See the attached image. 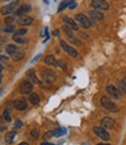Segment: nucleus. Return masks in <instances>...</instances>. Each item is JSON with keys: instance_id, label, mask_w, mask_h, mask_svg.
Here are the masks:
<instances>
[{"instance_id": "32", "label": "nucleus", "mask_w": 126, "mask_h": 145, "mask_svg": "<svg viewBox=\"0 0 126 145\" xmlns=\"http://www.w3.org/2000/svg\"><path fill=\"white\" fill-rule=\"evenodd\" d=\"M13 21H14V18L12 16V18H6L5 19V22L7 23V25H11V23H13Z\"/></svg>"}, {"instance_id": "4", "label": "nucleus", "mask_w": 126, "mask_h": 145, "mask_svg": "<svg viewBox=\"0 0 126 145\" xmlns=\"http://www.w3.org/2000/svg\"><path fill=\"white\" fill-rule=\"evenodd\" d=\"M18 6H19V1H18V0H15V1H12V3H9L8 5L4 6L0 12H1V14L7 15V14L13 13V12H14V10L18 8Z\"/></svg>"}, {"instance_id": "25", "label": "nucleus", "mask_w": 126, "mask_h": 145, "mask_svg": "<svg viewBox=\"0 0 126 145\" xmlns=\"http://www.w3.org/2000/svg\"><path fill=\"white\" fill-rule=\"evenodd\" d=\"M119 87H120V89H121L124 93H126V78H124V79L120 80V82H119Z\"/></svg>"}, {"instance_id": "29", "label": "nucleus", "mask_w": 126, "mask_h": 145, "mask_svg": "<svg viewBox=\"0 0 126 145\" xmlns=\"http://www.w3.org/2000/svg\"><path fill=\"white\" fill-rule=\"evenodd\" d=\"M27 33V29L26 28H21V29H19L14 35H17V36H22V35H25Z\"/></svg>"}, {"instance_id": "17", "label": "nucleus", "mask_w": 126, "mask_h": 145, "mask_svg": "<svg viewBox=\"0 0 126 145\" xmlns=\"http://www.w3.org/2000/svg\"><path fill=\"white\" fill-rule=\"evenodd\" d=\"M11 57H12V59H13V60H15V62H19V60H21V59L25 57V52H23L21 49H19V48H18V50H17L13 55H12Z\"/></svg>"}, {"instance_id": "11", "label": "nucleus", "mask_w": 126, "mask_h": 145, "mask_svg": "<svg viewBox=\"0 0 126 145\" xmlns=\"http://www.w3.org/2000/svg\"><path fill=\"white\" fill-rule=\"evenodd\" d=\"M13 106H14L15 109H18V110H25L28 105H27V101L25 100L23 98H20V99H17L13 102Z\"/></svg>"}, {"instance_id": "8", "label": "nucleus", "mask_w": 126, "mask_h": 145, "mask_svg": "<svg viewBox=\"0 0 126 145\" xmlns=\"http://www.w3.org/2000/svg\"><path fill=\"white\" fill-rule=\"evenodd\" d=\"M31 10H32V6H31V5L23 4V5H21L20 7H18V8L15 9V14H17L18 16H22V15H25V14L29 13Z\"/></svg>"}, {"instance_id": "31", "label": "nucleus", "mask_w": 126, "mask_h": 145, "mask_svg": "<svg viewBox=\"0 0 126 145\" xmlns=\"http://www.w3.org/2000/svg\"><path fill=\"white\" fill-rule=\"evenodd\" d=\"M3 30H4V31H7V33H13V31H14V27H13V26H8V27L4 28Z\"/></svg>"}, {"instance_id": "27", "label": "nucleus", "mask_w": 126, "mask_h": 145, "mask_svg": "<svg viewBox=\"0 0 126 145\" xmlns=\"http://www.w3.org/2000/svg\"><path fill=\"white\" fill-rule=\"evenodd\" d=\"M13 40H14V42H17V43H26V42H27V40H25V39L20 37V36H17V35L13 36Z\"/></svg>"}, {"instance_id": "40", "label": "nucleus", "mask_w": 126, "mask_h": 145, "mask_svg": "<svg viewBox=\"0 0 126 145\" xmlns=\"http://www.w3.org/2000/svg\"><path fill=\"white\" fill-rule=\"evenodd\" d=\"M5 1H7V0H5Z\"/></svg>"}, {"instance_id": "35", "label": "nucleus", "mask_w": 126, "mask_h": 145, "mask_svg": "<svg viewBox=\"0 0 126 145\" xmlns=\"http://www.w3.org/2000/svg\"><path fill=\"white\" fill-rule=\"evenodd\" d=\"M97 145H111V144H109V143H99Z\"/></svg>"}, {"instance_id": "19", "label": "nucleus", "mask_w": 126, "mask_h": 145, "mask_svg": "<svg viewBox=\"0 0 126 145\" xmlns=\"http://www.w3.org/2000/svg\"><path fill=\"white\" fill-rule=\"evenodd\" d=\"M15 136H17V132H15V131H8L7 134H6V136H5V140H6V143H7V144L13 143Z\"/></svg>"}, {"instance_id": "15", "label": "nucleus", "mask_w": 126, "mask_h": 145, "mask_svg": "<svg viewBox=\"0 0 126 145\" xmlns=\"http://www.w3.org/2000/svg\"><path fill=\"white\" fill-rule=\"evenodd\" d=\"M89 15L92 20L95 21H100V20H103L104 19V14L102 13V12H99L98 9L97 10H90L89 12Z\"/></svg>"}, {"instance_id": "14", "label": "nucleus", "mask_w": 126, "mask_h": 145, "mask_svg": "<svg viewBox=\"0 0 126 145\" xmlns=\"http://www.w3.org/2000/svg\"><path fill=\"white\" fill-rule=\"evenodd\" d=\"M67 134V130L64 128H60L57 130H54V131H50L48 134H46V138L48 137H58V136H62V135H66Z\"/></svg>"}, {"instance_id": "39", "label": "nucleus", "mask_w": 126, "mask_h": 145, "mask_svg": "<svg viewBox=\"0 0 126 145\" xmlns=\"http://www.w3.org/2000/svg\"><path fill=\"white\" fill-rule=\"evenodd\" d=\"M43 1H44V4H47V5L49 4V0H43Z\"/></svg>"}, {"instance_id": "7", "label": "nucleus", "mask_w": 126, "mask_h": 145, "mask_svg": "<svg viewBox=\"0 0 126 145\" xmlns=\"http://www.w3.org/2000/svg\"><path fill=\"white\" fill-rule=\"evenodd\" d=\"M91 6L95 9H98V10H106V9H109V4L105 1V0H92Z\"/></svg>"}, {"instance_id": "9", "label": "nucleus", "mask_w": 126, "mask_h": 145, "mask_svg": "<svg viewBox=\"0 0 126 145\" xmlns=\"http://www.w3.org/2000/svg\"><path fill=\"white\" fill-rule=\"evenodd\" d=\"M20 92L22 94H31L33 92V84L32 81H23L20 86Z\"/></svg>"}, {"instance_id": "34", "label": "nucleus", "mask_w": 126, "mask_h": 145, "mask_svg": "<svg viewBox=\"0 0 126 145\" xmlns=\"http://www.w3.org/2000/svg\"><path fill=\"white\" fill-rule=\"evenodd\" d=\"M41 145H54V144H52V143H48V142H44V143H42Z\"/></svg>"}, {"instance_id": "30", "label": "nucleus", "mask_w": 126, "mask_h": 145, "mask_svg": "<svg viewBox=\"0 0 126 145\" xmlns=\"http://www.w3.org/2000/svg\"><path fill=\"white\" fill-rule=\"evenodd\" d=\"M76 6H77V3L75 1V0H71L68 7H69V9H75V8H76Z\"/></svg>"}, {"instance_id": "5", "label": "nucleus", "mask_w": 126, "mask_h": 145, "mask_svg": "<svg viewBox=\"0 0 126 145\" xmlns=\"http://www.w3.org/2000/svg\"><path fill=\"white\" fill-rule=\"evenodd\" d=\"M60 45L62 46V49L63 50H64L69 56H71V57H74V58H76V57H78V52L76 51V50H75L74 49V48L72 46H70L69 44H67V42L66 41H60Z\"/></svg>"}, {"instance_id": "3", "label": "nucleus", "mask_w": 126, "mask_h": 145, "mask_svg": "<svg viewBox=\"0 0 126 145\" xmlns=\"http://www.w3.org/2000/svg\"><path fill=\"white\" fill-rule=\"evenodd\" d=\"M75 19H76V21L78 22V25H81V27H83V28H90L91 21L89 20V18H88L86 15L80 13V14H76Z\"/></svg>"}, {"instance_id": "38", "label": "nucleus", "mask_w": 126, "mask_h": 145, "mask_svg": "<svg viewBox=\"0 0 126 145\" xmlns=\"http://www.w3.org/2000/svg\"><path fill=\"white\" fill-rule=\"evenodd\" d=\"M19 145H29V144H28V143H20Z\"/></svg>"}, {"instance_id": "13", "label": "nucleus", "mask_w": 126, "mask_h": 145, "mask_svg": "<svg viewBox=\"0 0 126 145\" xmlns=\"http://www.w3.org/2000/svg\"><path fill=\"white\" fill-rule=\"evenodd\" d=\"M106 92L112 96V98H115V99H119L120 98V92L119 89L116 87V86H113V85H109L106 87Z\"/></svg>"}, {"instance_id": "21", "label": "nucleus", "mask_w": 126, "mask_h": 145, "mask_svg": "<svg viewBox=\"0 0 126 145\" xmlns=\"http://www.w3.org/2000/svg\"><path fill=\"white\" fill-rule=\"evenodd\" d=\"M17 50H18V46L14 45V44H8V45L6 46V52H7L9 56H12Z\"/></svg>"}, {"instance_id": "37", "label": "nucleus", "mask_w": 126, "mask_h": 145, "mask_svg": "<svg viewBox=\"0 0 126 145\" xmlns=\"http://www.w3.org/2000/svg\"><path fill=\"white\" fill-rule=\"evenodd\" d=\"M1 72H3V65L0 64V76H1Z\"/></svg>"}, {"instance_id": "1", "label": "nucleus", "mask_w": 126, "mask_h": 145, "mask_svg": "<svg viewBox=\"0 0 126 145\" xmlns=\"http://www.w3.org/2000/svg\"><path fill=\"white\" fill-rule=\"evenodd\" d=\"M41 77L42 79L48 82V84H52L53 81H55L56 79V73L53 71V70H50V69H43L41 71Z\"/></svg>"}, {"instance_id": "10", "label": "nucleus", "mask_w": 126, "mask_h": 145, "mask_svg": "<svg viewBox=\"0 0 126 145\" xmlns=\"http://www.w3.org/2000/svg\"><path fill=\"white\" fill-rule=\"evenodd\" d=\"M100 125L102 128L109 130V129H112L115 127V120L111 118V117H104L102 121H100Z\"/></svg>"}, {"instance_id": "16", "label": "nucleus", "mask_w": 126, "mask_h": 145, "mask_svg": "<svg viewBox=\"0 0 126 145\" xmlns=\"http://www.w3.org/2000/svg\"><path fill=\"white\" fill-rule=\"evenodd\" d=\"M33 18H31V16H22V18H20V20L18 21V23L20 26H29V25H32L33 23Z\"/></svg>"}, {"instance_id": "28", "label": "nucleus", "mask_w": 126, "mask_h": 145, "mask_svg": "<svg viewBox=\"0 0 126 145\" xmlns=\"http://www.w3.org/2000/svg\"><path fill=\"white\" fill-rule=\"evenodd\" d=\"M29 136H31L32 138H37V137H39V130H37V129L32 130V131L29 132Z\"/></svg>"}, {"instance_id": "6", "label": "nucleus", "mask_w": 126, "mask_h": 145, "mask_svg": "<svg viewBox=\"0 0 126 145\" xmlns=\"http://www.w3.org/2000/svg\"><path fill=\"white\" fill-rule=\"evenodd\" d=\"M94 132L95 134L100 138V139H103V140H109L110 139V134H109V131H106V129L102 128V127H95L94 128Z\"/></svg>"}, {"instance_id": "20", "label": "nucleus", "mask_w": 126, "mask_h": 145, "mask_svg": "<svg viewBox=\"0 0 126 145\" xmlns=\"http://www.w3.org/2000/svg\"><path fill=\"white\" fill-rule=\"evenodd\" d=\"M29 101H31V103H33V105H35V106H37L40 103V98H39V95H37L36 93H31L29 94Z\"/></svg>"}, {"instance_id": "18", "label": "nucleus", "mask_w": 126, "mask_h": 145, "mask_svg": "<svg viewBox=\"0 0 126 145\" xmlns=\"http://www.w3.org/2000/svg\"><path fill=\"white\" fill-rule=\"evenodd\" d=\"M44 63L47 65H50V66H57V60L55 59L54 56L52 55H48L46 58H44Z\"/></svg>"}, {"instance_id": "12", "label": "nucleus", "mask_w": 126, "mask_h": 145, "mask_svg": "<svg viewBox=\"0 0 126 145\" xmlns=\"http://www.w3.org/2000/svg\"><path fill=\"white\" fill-rule=\"evenodd\" d=\"M63 21H64V23L67 25V27H69L70 29L75 30V31H77V30H78V25H77V23L75 22V20H72L71 18H69V16H64V18H63Z\"/></svg>"}, {"instance_id": "2", "label": "nucleus", "mask_w": 126, "mask_h": 145, "mask_svg": "<svg viewBox=\"0 0 126 145\" xmlns=\"http://www.w3.org/2000/svg\"><path fill=\"white\" fill-rule=\"evenodd\" d=\"M100 105H102L105 109L109 110V112H117L118 110L117 105L113 101H111L109 98H106V96H103V98L100 99Z\"/></svg>"}, {"instance_id": "33", "label": "nucleus", "mask_w": 126, "mask_h": 145, "mask_svg": "<svg viewBox=\"0 0 126 145\" xmlns=\"http://www.w3.org/2000/svg\"><path fill=\"white\" fill-rule=\"evenodd\" d=\"M22 125H23V123H22V121H20V120H18L17 122H15V124H14L15 128H21Z\"/></svg>"}, {"instance_id": "24", "label": "nucleus", "mask_w": 126, "mask_h": 145, "mask_svg": "<svg viewBox=\"0 0 126 145\" xmlns=\"http://www.w3.org/2000/svg\"><path fill=\"white\" fill-rule=\"evenodd\" d=\"M3 117H4V120L6 121V122H11V121H12L11 114H9V112H8L7 109H5V110H4V113H3Z\"/></svg>"}, {"instance_id": "26", "label": "nucleus", "mask_w": 126, "mask_h": 145, "mask_svg": "<svg viewBox=\"0 0 126 145\" xmlns=\"http://www.w3.org/2000/svg\"><path fill=\"white\" fill-rule=\"evenodd\" d=\"M68 36H69V40H70V42H72L74 44H76V45H81V42L75 37V36H72L71 34H68Z\"/></svg>"}, {"instance_id": "22", "label": "nucleus", "mask_w": 126, "mask_h": 145, "mask_svg": "<svg viewBox=\"0 0 126 145\" xmlns=\"http://www.w3.org/2000/svg\"><path fill=\"white\" fill-rule=\"evenodd\" d=\"M70 1H71V0H63V1L60 4V6H58V12H62L63 9H66L69 6Z\"/></svg>"}, {"instance_id": "23", "label": "nucleus", "mask_w": 126, "mask_h": 145, "mask_svg": "<svg viewBox=\"0 0 126 145\" xmlns=\"http://www.w3.org/2000/svg\"><path fill=\"white\" fill-rule=\"evenodd\" d=\"M27 76L32 79V81H34V82H36V84H37V82H40V81H39V79H37V78H36V76H35V71H34V70L28 71V72H27Z\"/></svg>"}, {"instance_id": "36", "label": "nucleus", "mask_w": 126, "mask_h": 145, "mask_svg": "<svg viewBox=\"0 0 126 145\" xmlns=\"http://www.w3.org/2000/svg\"><path fill=\"white\" fill-rule=\"evenodd\" d=\"M58 33H60V31H58V30H55V31H54V33H53V34H54V35H55V36H57V35H58Z\"/></svg>"}]
</instances>
